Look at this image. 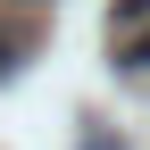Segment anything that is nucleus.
<instances>
[{
  "instance_id": "1",
  "label": "nucleus",
  "mask_w": 150,
  "mask_h": 150,
  "mask_svg": "<svg viewBox=\"0 0 150 150\" xmlns=\"http://www.w3.org/2000/svg\"><path fill=\"white\" fill-rule=\"evenodd\" d=\"M17 59H25V42H17V33L0 25V75H17Z\"/></svg>"
},
{
  "instance_id": "2",
  "label": "nucleus",
  "mask_w": 150,
  "mask_h": 150,
  "mask_svg": "<svg viewBox=\"0 0 150 150\" xmlns=\"http://www.w3.org/2000/svg\"><path fill=\"white\" fill-rule=\"evenodd\" d=\"M150 17V0H117V25H142Z\"/></svg>"
},
{
  "instance_id": "3",
  "label": "nucleus",
  "mask_w": 150,
  "mask_h": 150,
  "mask_svg": "<svg viewBox=\"0 0 150 150\" xmlns=\"http://www.w3.org/2000/svg\"><path fill=\"white\" fill-rule=\"evenodd\" d=\"M125 67H134V75L150 67V33H142V42H125Z\"/></svg>"
}]
</instances>
